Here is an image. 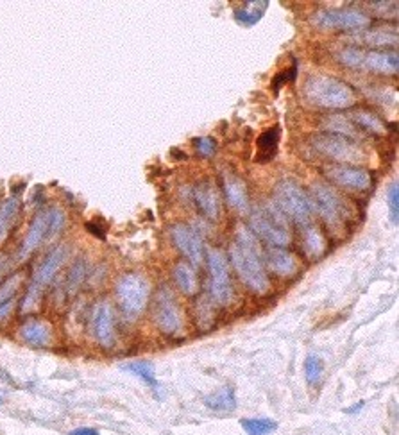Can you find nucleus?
I'll use <instances>...</instances> for the list:
<instances>
[{"label": "nucleus", "mask_w": 399, "mask_h": 435, "mask_svg": "<svg viewBox=\"0 0 399 435\" xmlns=\"http://www.w3.org/2000/svg\"><path fill=\"white\" fill-rule=\"evenodd\" d=\"M233 267L238 272L240 280L256 294H265L271 287L265 274L264 264L260 257V245L251 230L240 226L237 230V238L229 247Z\"/></svg>", "instance_id": "f257e3e1"}, {"label": "nucleus", "mask_w": 399, "mask_h": 435, "mask_svg": "<svg viewBox=\"0 0 399 435\" xmlns=\"http://www.w3.org/2000/svg\"><path fill=\"white\" fill-rule=\"evenodd\" d=\"M302 94L310 104L324 109H348L357 102L353 88L331 75H314L305 82Z\"/></svg>", "instance_id": "f03ea898"}, {"label": "nucleus", "mask_w": 399, "mask_h": 435, "mask_svg": "<svg viewBox=\"0 0 399 435\" xmlns=\"http://www.w3.org/2000/svg\"><path fill=\"white\" fill-rule=\"evenodd\" d=\"M251 228L256 235L272 245L283 247L290 244V226L287 215L274 202H264L256 206L251 214Z\"/></svg>", "instance_id": "7ed1b4c3"}, {"label": "nucleus", "mask_w": 399, "mask_h": 435, "mask_svg": "<svg viewBox=\"0 0 399 435\" xmlns=\"http://www.w3.org/2000/svg\"><path fill=\"white\" fill-rule=\"evenodd\" d=\"M274 204L287 217H292L295 222L302 226L312 224L314 206H312L310 197L305 194V190L299 187L297 183L290 181V179L278 183L274 188Z\"/></svg>", "instance_id": "20e7f679"}, {"label": "nucleus", "mask_w": 399, "mask_h": 435, "mask_svg": "<svg viewBox=\"0 0 399 435\" xmlns=\"http://www.w3.org/2000/svg\"><path fill=\"white\" fill-rule=\"evenodd\" d=\"M149 294H151V285L147 278L138 274V272H128L118 280L115 288L116 301L125 315L135 317L142 314L147 307Z\"/></svg>", "instance_id": "39448f33"}, {"label": "nucleus", "mask_w": 399, "mask_h": 435, "mask_svg": "<svg viewBox=\"0 0 399 435\" xmlns=\"http://www.w3.org/2000/svg\"><path fill=\"white\" fill-rule=\"evenodd\" d=\"M310 201L312 206H314V212H319V215L324 219L326 224L330 228H340L348 221L349 208L345 204L344 197L328 185H322V183L314 185Z\"/></svg>", "instance_id": "423d86ee"}, {"label": "nucleus", "mask_w": 399, "mask_h": 435, "mask_svg": "<svg viewBox=\"0 0 399 435\" xmlns=\"http://www.w3.org/2000/svg\"><path fill=\"white\" fill-rule=\"evenodd\" d=\"M312 145L317 152L324 154L326 158L340 161V164H362L367 159V154L364 152L362 145L358 142L348 140L342 136L322 133L312 138Z\"/></svg>", "instance_id": "0eeeda50"}, {"label": "nucleus", "mask_w": 399, "mask_h": 435, "mask_svg": "<svg viewBox=\"0 0 399 435\" xmlns=\"http://www.w3.org/2000/svg\"><path fill=\"white\" fill-rule=\"evenodd\" d=\"M66 258H68V247H66V245H58V247L52 249L51 253L47 255V258L39 264V267L36 269L35 272V276H32V283L22 303L23 312H29L36 307L43 288L51 283L52 278L56 276V272H58L59 269H61V265L66 262Z\"/></svg>", "instance_id": "6e6552de"}, {"label": "nucleus", "mask_w": 399, "mask_h": 435, "mask_svg": "<svg viewBox=\"0 0 399 435\" xmlns=\"http://www.w3.org/2000/svg\"><path fill=\"white\" fill-rule=\"evenodd\" d=\"M312 20L326 31H358L371 25V16L357 8L322 9Z\"/></svg>", "instance_id": "1a4fd4ad"}, {"label": "nucleus", "mask_w": 399, "mask_h": 435, "mask_svg": "<svg viewBox=\"0 0 399 435\" xmlns=\"http://www.w3.org/2000/svg\"><path fill=\"white\" fill-rule=\"evenodd\" d=\"M208 272H209V292L215 303L228 305L233 298V285L229 278L228 260L221 249H208Z\"/></svg>", "instance_id": "9d476101"}, {"label": "nucleus", "mask_w": 399, "mask_h": 435, "mask_svg": "<svg viewBox=\"0 0 399 435\" xmlns=\"http://www.w3.org/2000/svg\"><path fill=\"white\" fill-rule=\"evenodd\" d=\"M154 323L163 333L178 335L183 330V315L178 301L168 288H161L156 295Z\"/></svg>", "instance_id": "9b49d317"}, {"label": "nucleus", "mask_w": 399, "mask_h": 435, "mask_svg": "<svg viewBox=\"0 0 399 435\" xmlns=\"http://www.w3.org/2000/svg\"><path fill=\"white\" fill-rule=\"evenodd\" d=\"M326 176L333 183L340 185L348 190L365 192L371 188L372 178L365 169L353 167V165H328L324 169Z\"/></svg>", "instance_id": "f8f14e48"}, {"label": "nucleus", "mask_w": 399, "mask_h": 435, "mask_svg": "<svg viewBox=\"0 0 399 435\" xmlns=\"http://www.w3.org/2000/svg\"><path fill=\"white\" fill-rule=\"evenodd\" d=\"M171 238L176 247L194 265H201L204 260V244L194 228L186 224H174L171 228Z\"/></svg>", "instance_id": "ddd939ff"}, {"label": "nucleus", "mask_w": 399, "mask_h": 435, "mask_svg": "<svg viewBox=\"0 0 399 435\" xmlns=\"http://www.w3.org/2000/svg\"><path fill=\"white\" fill-rule=\"evenodd\" d=\"M93 335L102 348H111L115 342V321H113V308L108 303H99L93 310L92 317Z\"/></svg>", "instance_id": "4468645a"}, {"label": "nucleus", "mask_w": 399, "mask_h": 435, "mask_svg": "<svg viewBox=\"0 0 399 435\" xmlns=\"http://www.w3.org/2000/svg\"><path fill=\"white\" fill-rule=\"evenodd\" d=\"M360 68H367L378 74H398L399 58L395 51H364L360 59Z\"/></svg>", "instance_id": "2eb2a0df"}, {"label": "nucleus", "mask_w": 399, "mask_h": 435, "mask_svg": "<svg viewBox=\"0 0 399 435\" xmlns=\"http://www.w3.org/2000/svg\"><path fill=\"white\" fill-rule=\"evenodd\" d=\"M49 224H51V214L49 212H39L31 222V228H29L27 235L23 238L22 247H20V258H27L29 255H32L36 249L42 245V242L45 240V237L49 235Z\"/></svg>", "instance_id": "dca6fc26"}, {"label": "nucleus", "mask_w": 399, "mask_h": 435, "mask_svg": "<svg viewBox=\"0 0 399 435\" xmlns=\"http://www.w3.org/2000/svg\"><path fill=\"white\" fill-rule=\"evenodd\" d=\"M194 201L201 214L209 221H217L221 217V197L214 183L204 181L197 185L194 190Z\"/></svg>", "instance_id": "f3484780"}, {"label": "nucleus", "mask_w": 399, "mask_h": 435, "mask_svg": "<svg viewBox=\"0 0 399 435\" xmlns=\"http://www.w3.org/2000/svg\"><path fill=\"white\" fill-rule=\"evenodd\" d=\"M267 265L274 274L281 278H292L299 271V260L283 247H272L267 251Z\"/></svg>", "instance_id": "a211bd4d"}, {"label": "nucleus", "mask_w": 399, "mask_h": 435, "mask_svg": "<svg viewBox=\"0 0 399 435\" xmlns=\"http://www.w3.org/2000/svg\"><path fill=\"white\" fill-rule=\"evenodd\" d=\"M20 337L32 348H47L52 341L51 326L38 319H31L20 326Z\"/></svg>", "instance_id": "6ab92c4d"}, {"label": "nucleus", "mask_w": 399, "mask_h": 435, "mask_svg": "<svg viewBox=\"0 0 399 435\" xmlns=\"http://www.w3.org/2000/svg\"><path fill=\"white\" fill-rule=\"evenodd\" d=\"M224 192L228 197L229 204L235 210L247 212L249 210V197H247V187L240 178L233 174L224 176Z\"/></svg>", "instance_id": "aec40b11"}, {"label": "nucleus", "mask_w": 399, "mask_h": 435, "mask_svg": "<svg viewBox=\"0 0 399 435\" xmlns=\"http://www.w3.org/2000/svg\"><path fill=\"white\" fill-rule=\"evenodd\" d=\"M322 128L330 135L342 136V138H348V140L357 142L358 138H362V131L353 121H349L344 115H331V117L324 118V124Z\"/></svg>", "instance_id": "412c9836"}, {"label": "nucleus", "mask_w": 399, "mask_h": 435, "mask_svg": "<svg viewBox=\"0 0 399 435\" xmlns=\"http://www.w3.org/2000/svg\"><path fill=\"white\" fill-rule=\"evenodd\" d=\"M267 8H269L267 0H262V2L260 0H254V2H245L242 8L235 9V20H237L238 24L251 27V25L258 24V22L264 18Z\"/></svg>", "instance_id": "4be33fe9"}, {"label": "nucleus", "mask_w": 399, "mask_h": 435, "mask_svg": "<svg viewBox=\"0 0 399 435\" xmlns=\"http://www.w3.org/2000/svg\"><path fill=\"white\" fill-rule=\"evenodd\" d=\"M174 281L179 290L186 295H194L199 290V280L195 274V269L186 262H179L174 267Z\"/></svg>", "instance_id": "5701e85b"}, {"label": "nucleus", "mask_w": 399, "mask_h": 435, "mask_svg": "<svg viewBox=\"0 0 399 435\" xmlns=\"http://www.w3.org/2000/svg\"><path fill=\"white\" fill-rule=\"evenodd\" d=\"M204 403L209 410L231 412L233 408L237 407V398H235L231 387H224L217 391V393H211L209 396H206Z\"/></svg>", "instance_id": "b1692460"}, {"label": "nucleus", "mask_w": 399, "mask_h": 435, "mask_svg": "<svg viewBox=\"0 0 399 435\" xmlns=\"http://www.w3.org/2000/svg\"><path fill=\"white\" fill-rule=\"evenodd\" d=\"M122 369L128 371V373L135 374L140 380L144 381L149 387L156 388L158 387V380H156V367L152 362L147 360H136V362H128V364L122 365Z\"/></svg>", "instance_id": "393cba45"}, {"label": "nucleus", "mask_w": 399, "mask_h": 435, "mask_svg": "<svg viewBox=\"0 0 399 435\" xmlns=\"http://www.w3.org/2000/svg\"><path fill=\"white\" fill-rule=\"evenodd\" d=\"M355 124L358 125V128H362L364 131L372 133V135H387L388 131V125L383 124V121H381L378 115H374L372 111H367V109H357L355 111Z\"/></svg>", "instance_id": "a878e982"}, {"label": "nucleus", "mask_w": 399, "mask_h": 435, "mask_svg": "<svg viewBox=\"0 0 399 435\" xmlns=\"http://www.w3.org/2000/svg\"><path fill=\"white\" fill-rule=\"evenodd\" d=\"M20 212V199L11 197L8 201L2 202L0 206V244L8 237L9 230H11L13 222H15L16 215Z\"/></svg>", "instance_id": "bb28decb"}, {"label": "nucleus", "mask_w": 399, "mask_h": 435, "mask_svg": "<svg viewBox=\"0 0 399 435\" xmlns=\"http://www.w3.org/2000/svg\"><path fill=\"white\" fill-rule=\"evenodd\" d=\"M364 42L371 47H395L398 45V31L388 27H378L364 36Z\"/></svg>", "instance_id": "cd10ccee"}, {"label": "nucleus", "mask_w": 399, "mask_h": 435, "mask_svg": "<svg viewBox=\"0 0 399 435\" xmlns=\"http://www.w3.org/2000/svg\"><path fill=\"white\" fill-rule=\"evenodd\" d=\"M240 427L247 435H269L278 428V423L269 417H244Z\"/></svg>", "instance_id": "c85d7f7f"}, {"label": "nucleus", "mask_w": 399, "mask_h": 435, "mask_svg": "<svg viewBox=\"0 0 399 435\" xmlns=\"http://www.w3.org/2000/svg\"><path fill=\"white\" fill-rule=\"evenodd\" d=\"M302 244H305V249L307 253L312 255V257H321L322 251H324V237L321 235L319 228L315 226L308 224L307 230H305V237H302Z\"/></svg>", "instance_id": "c756f323"}, {"label": "nucleus", "mask_w": 399, "mask_h": 435, "mask_svg": "<svg viewBox=\"0 0 399 435\" xmlns=\"http://www.w3.org/2000/svg\"><path fill=\"white\" fill-rule=\"evenodd\" d=\"M322 373H324V365L317 355H308L305 360V376H307L308 384H317L321 381Z\"/></svg>", "instance_id": "7c9ffc66"}, {"label": "nucleus", "mask_w": 399, "mask_h": 435, "mask_svg": "<svg viewBox=\"0 0 399 435\" xmlns=\"http://www.w3.org/2000/svg\"><path fill=\"white\" fill-rule=\"evenodd\" d=\"M20 283H22V272H16V274L6 278L4 283L0 285V307L13 300L15 292L20 288Z\"/></svg>", "instance_id": "2f4dec72"}, {"label": "nucleus", "mask_w": 399, "mask_h": 435, "mask_svg": "<svg viewBox=\"0 0 399 435\" xmlns=\"http://www.w3.org/2000/svg\"><path fill=\"white\" fill-rule=\"evenodd\" d=\"M279 140V129H269L267 133L258 138V149L260 152H269V158L276 154V147H278Z\"/></svg>", "instance_id": "473e14b6"}, {"label": "nucleus", "mask_w": 399, "mask_h": 435, "mask_svg": "<svg viewBox=\"0 0 399 435\" xmlns=\"http://www.w3.org/2000/svg\"><path fill=\"white\" fill-rule=\"evenodd\" d=\"M387 201H388V212H391V221L398 224L399 221V183L392 181V185L387 190Z\"/></svg>", "instance_id": "72a5a7b5"}, {"label": "nucleus", "mask_w": 399, "mask_h": 435, "mask_svg": "<svg viewBox=\"0 0 399 435\" xmlns=\"http://www.w3.org/2000/svg\"><path fill=\"white\" fill-rule=\"evenodd\" d=\"M195 149H197V152L201 156H214L215 152H217V142L214 140V138H209V136H199V138H195L194 140Z\"/></svg>", "instance_id": "f704fd0d"}, {"label": "nucleus", "mask_w": 399, "mask_h": 435, "mask_svg": "<svg viewBox=\"0 0 399 435\" xmlns=\"http://www.w3.org/2000/svg\"><path fill=\"white\" fill-rule=\"evenodd\" d=\"M51 214V224H49V237L54 238L59 231L63 230L65 226V214H63L59 208H54V210H49Z\"/></svg>", "instance_id": "c9c22d12"}, {"label": "nucleus", "mask_w": 399, "mask_h": 435, "mask_svg": "<svg viewBox=\"0 0 399 435\" xmlns=\"http://www.w3.org/2000/svg\"><path fill=\"white\" fill-rule=\"evenodd\" d=\"M86 274V267L82 262H78V264L72 267V272H70V280H68V290L74 292L75 288L79 287V283L82 281V278H85Z\"/></svg>", "instance_id": "e433bc0d"}, {"label": "nucleus", "mask_w": 399, "mask_h": 435, "mask_svg": "<svg viewBox=\"0 0 399 435\" xmlns=\"http://www.w3.org/2000/svg\"><path fill=\"white\" fill-rule=\"evenodd\" d=\"M68 435H101V434H99V430H95V428L82 427V428H75V430L70 431Z\"/></svg>", "instance_id": "4c0bfd02"}, {"label": "nucleus", "mask_w": 399, "mask_h": 435, "mask_svg": "<svg viewBox=\"0 0 399 435\" xmlns=\"http://www.w3.org/2000/svg\"><path fill=\"white\" fill-rule=\"evenodd\" d=\"M13 305H15V301L11 300L0 307V321H6V319H8V315L13 312Z\"/></svg>", "instance_id": "58836bf2"}, {"label": "nucleus", "mask_w": 399, "mask_h": 435, "mask_svg": "<svg viewBox=\"0 0 399 435\" xmlns=\"http://www.w3.org/2000/svg\"><path fill=\"white\" fill-rule=\"evenodd\" d=\"M2 276H4V267H0V280H2Z\"/></svg>", "instance_id": "ea45409f"}, {"label": "nucleus", "mask_w": 399, "mask_h": 435, "mask_svg": "<svg viewBox=\"0 0 399 435\" xmlns=\"http://www.w3.org/2000/svg\"><path fill=\"white\" fill-rule=\"evenodd\" d=\"M0 403H2V396H0Z\"/></svg>", "instance_id": "a19ab883"}]
</instances>
